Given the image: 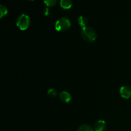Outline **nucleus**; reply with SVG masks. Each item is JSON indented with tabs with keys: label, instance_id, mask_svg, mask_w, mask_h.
<instances>
[{
	"label": "nucleus",
	"instance_id": "nucleus-5",
	"mask_svg": "<svg viewBox=\"0 0 131 131\" xmlns=\"http://www.w3.org/2000/svg\"><path fill=\"white\" fill-rule=\"evenodd\" d=\"M106 123L104 120H100L96 122L94 125L95 131H105L106 130Z\"/></svg>",
	"mask_w": 131,
	"mask_h": 131
},
{
	"label": "nucleus",
	"instance_id": "nucleus-2",
	"mask_svg": "<svg viewBox=\"0 0 131 131\" xmlns=\"http://www.w3.org/2000/svg\"><path fill=\"white\" fill-rule=\"evenodd\" d=\"M71 26V23L67 17L60 18L55 23V29L58 32H65Z\"/></svg>",
	"mask_w": 131,
	"mask_h": 131
},
{
	"label": "nucleus",
	"instance_id": "nucleus-8",
	"mask_svg": "<svg viewBox=\"0 0 131 131\" xmlns=\"http://www.w3.org/2000/svg\"><path fill=\"white\" fill-rule=\"evenodd\" d=\"M78 23H79V26H81L82 28H84V27L87 26V24H88V19L86 17L83 16V15H81L78 18Z\"/></svg>",
	"mask_w": 131,
	"mask_h": 131
},
{
	"label": "nucleus",
	"instance_id": "nucleus-12",
	"mask_svg": "<svg viewBox=\"0 0 131 131\" xmlns=\"http://www.w3.org/2000/svg\"><path fill=\"white\" fill-rule=\"evenodd\" d=\"M47 95L51 97H54L57 95V91L55 89H54V88H51V89H49L48 90Z\"/></svg>",
	"mask_w": 131,
	"mask_h": 131
},
{
	"label": "nucleus",
	"instance_id": "nucleus-1",
	"mask_svg": "<svg viewBox=\"0 0 131 131\" xmlns=\"http://www.w3.org/2000/svg\"><path fill=\"white\" fill-rule=\"evenodd\" d=\"M81 37L86 42H94L97 38V34L94 29L91 27L86 26L82 28L81 30Z\"/></svg>",
	"mask_w": 131,
	"mask_h": 131
},
{
	"label": "nucleus",
	"instance_id": "nucleus-7",
	"mask_svg": "<svg viewBox=\"0 0 131 131\" xmlns=\"http://www.w3.org/2000/svg\"><path fill=\"white\" fill-rule=\"evenodd\" d=\"M60 5L62 8L68 10L72 6V0H60Z\"/></svg>",
	"mask_w": 131,
	"mask_h": 131
},
{
	"label": "nucleus",
	"instance_id": "nucleus-13",
	"mask_svg": "<svg viewBox=\"0 0 131 131\" xmlns=\"http://www.w3.org/2000/svg\"><path fill=\"white\" fill-rule=\"evenodd\" d=\"M43 14H44L46 16H47V15H49L50 13H51V10H50V9L49 8L46 7L43 9Z\"/></svg>",
	"mask_w": 131,
	"mask_h": 131
},
{
	"label": "nucleus",
	"instance_id": "nucleus-10",
	"mask_svg": "<svg viewBox=\"0 0 131 131\" xmlns=\"http://www.w3.org/2000/svg\"><path fill=\"white\" fill-rule=\"evenodd\" d=\"M0 13H1V15H0L1 18H3L7 14L8 9L4 5H0Z\"/></svg>",
	"mask_w": 131,
	"mask_h": 131
},
{
	"label": "nucleus",
	"instance_id": "nucleus-11",
	"mask_svg": "<svg viewBox=\"0 0 131 131\" xmlns=\"http://www.w3.org/2000/svg\"><path fill=\"white\" fill-rule=\"evenodd\" d=\"M45 5L48 7L54 6L58 2V0H43Z\"/></svg>",
	"mask_w": 131,
	"mask_h": 131
},
{
	"label": "nucleus",
	"instance_id": "nucleus-6",
	"mask_svg": "<svg viewBox=\"0 0 131 131\" xmlns=\"http://www.w3.org/2000/svg\"><path fill=\"white\" fill-rule=\"evenodd\" d=\"M60 99L64 103L67 104L71 101L72 96L69 92L63 91L60 93Z\"/></svg>",
	"mask_w": 131,
	"mask_h": 131
},
{
	"label": "nucleus",
	"instance_id": "nucleus-14",
	"mask_svg": "<svg viewBox=\"0 0 131 131\" xmlns=\"http://www.w3.org/2000/svg\"><path fill=\"white\" fill-rule=\"evenodd\" d=\"M29 1H33V0H29Z\"/></svg>",
	"mask_w": 131,
	"mask_h": 131
},
{
	"label": "nucleus",
	"instance_id": "nucleus-4",
	"mask_svg": "<svg viewBox=\"0 0 131 131\" xmlns=\"http://www.w3.org/2000/svg\"><path fill=\"white\" fill-rule=\"evenodd\" d=\"M120 95L125 99H129L131 97V87L129 86H123L120 90Z\"/></svg>",
	"mask_w": 131,
	"mask_h": 131
},
{
	"label": "nucleus",
	"instance_id": "nucleus-3",
	"mask_svg": "<svg viewBox=\"0 0 131 131\" xmlns=\"http://www.w3.org/2000/svg\"><path fill=\"white\" fill-rule=\"evenodd\" d=\"M29 24H30V18L28 15L23 14L18 17L16 21V25L20 30H26L29 28Z\"/></svg>",
	"mask_w": 131,
	"mask_h": 131
},
{
	"label": "nucleus",
	"instance_id": "nucleus-9",
	"mask_svg": "<svg viewBox=\"0 0 131 131\" xmlns=\"http://www.w3.org/2000/svg\"><path fill=\"white\" fill-rule=\"evenodd\" d=\"M78 131H93V129L90 125L83 124L78 128Z\"/></svg>",
	"mask_w": 131,
	"mask_h": 131
}]
</instances>
